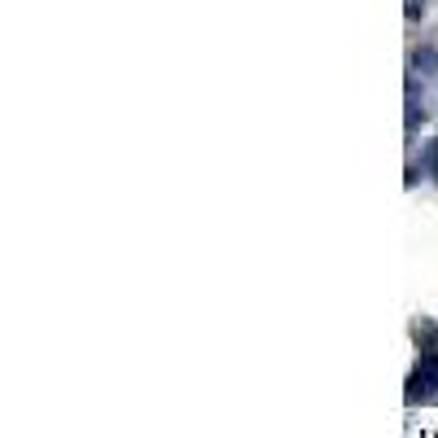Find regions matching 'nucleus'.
Returning <instances> with one entry per match:
<instances>
[]
</instances>
